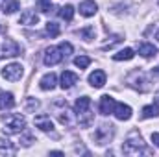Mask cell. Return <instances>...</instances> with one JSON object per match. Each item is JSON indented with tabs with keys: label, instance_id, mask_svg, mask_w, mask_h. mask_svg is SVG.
<instances>
[{
	"label": "cell",
	"instance_id": "obj_1",
	"mask_svg": "<svg viewBox=\"0 0 159 157\" xmlns=\"http://www.w3.org/2000/svg\"><path fill=\"white\" fill-rule=\"evenodd\" d=\"M122 152H124L126 155H141V154H148V148H146V144H144V141H143L141 135L131 133V135L128 137V141L124 142Z\"/></svg>",
	"mask_w": 159,
	"mask_h": 157
},
{
	"label": "cell",
	"instance_id": "obj_2",
	"mask_svg": "<svg viewBox=\"0 0 159 157\" xmlns=\"http://www.w3.org/2000/svg\"><path fill=\"white\" fill-rule=\"evenodd\" d=\"M74 111H76V117H78L80 124L81 126H89L93 122V113H91V98L89 96H81L76 100L74 104Z\"/></svg>",
	"mask_w": 159,
	"mask_h": 157
},
{
	"label": "cell",
	"instance_id": "obj_3",
	"mask_svg": "<svg viewBox=\"0 0 159 157\" xmlns=\"http://www.w3.org/2000/svg\"><path fill=\"white\" fill-rule=\"evenodd\" d=\"M26 128V118L22 115H7L4 118V131L13 135V133H20Z\"/></svg>",
	"mask_w": 159,
	"mask_h": 157
},
{
	"label": "cell",
	"instance_id": "obj_4",
	"mask_svg": "<svg viewBox=\"0 0 159 157\" xmlns=\"http://www.w3.org/2000/svg\"><path fill=\"white\" fill-rule=\"evenodd\" d=\"M113 135H115V126H111V124H102V126L96 128V131H94V141H96V144L104 146V144H107V142L113 139Z\"/></svg>",
	"mask_w": 159,
	"mask_h": 157
},
{
	"label": "cell",
	"instance_id": "obj_5",
	"mask_svg": "<svg viewBox=\"0 0 159 157\" xmlns=\"http://www.w3.org/2000/svg\"><path fill=\"white\" fill-rule=\"evenodd\" d=\"M24 74V67L20 63H9L2 69V76L7 81H19Z\"/></svg>",
	"mask_w": 159,
	"mask_h": 157
},
{
	"label": "cell",
	"instance_id": "obj_6",
	"mask_svg": "<svg viewBox=\"0 0 159 157\" xmlns=\"http://www.w3.org/2000/svg\"><path fill=\"white\" fill-rule=\"evenodd\" d=\"M0 54L6 56V57H15V56L20 54V46L13 39H4L0 43Z\"/></svg>",
	"mask_w": 159,
	"mask_h": 157
},
{
	"label": "cell",
	"instance_id": "obj_7",
	"mask_svg": "<svg viewBox=\"0 0 159 157\" xmlns=\"http://www.w3.org/2000/svg\"><path fill=\"white\" fill-rule=\"evenodd\" d=\"M61 59H63V56H61V52H59L57 46H50V48L44 50V57H43V61H44L46 67H54V65H57Z\"/></svg>",
	"mask_w": 159,
	"mask_h": 157
},
{
	"label": "cell",
	"instance_id": "obj_8",
	"mask_svg": "<svg viewBox=\"0 0 159 157\" xmlns=\"http://www.w3.org/2000/svg\"><path fill=\"white\" fill-rule=\"evenodd\" d=\"M115 98L113 96H109V94H106V96H102L100 98V113L102 115H111L113 113V109H115Z\"/></svg>",
	"mask_w": 159,
	"mask_h": 157
},
{
	"label": "cell",
	"instance_id": "obj_9",
	"mask_svg": "<svg viewBox=\"0 0 159 157\" xmlns=\"http://www.w3.org/2000/svg\"><path fill=\"white\" fill-rule=\"evenodd\" d=\"M106 72L104 70H94V72H91V76H89V83H91V87H94V89H100V87H104L106 85Z\"/></svg>",
	"mask_w": 159,
	"mask_h": 157
},
{
	"label": "cell",
	"instance_id": "obj_10",
	"mask_svg": "<svg viewBox=\"0 0 159 157\" xmlns=\"http://www.w3.org/2000/svg\"><path fill=\"white\" fill-rule=\"evenodd\" d=\"M37 22H39V15L32 9H26L19 19V24H24V26H35Z\"/></svg>",
	"mask_w": 159,
	"mask_h": 157
},
{
	"label": "cell",
	"instance_id": "obj_11",
	"mask_svg": "<svg viewBox=\"0 0 159 157\" xmlns=\"http://www.w3.org/2000/svg\"><path fill=\"white\" fill-rule=\"evenodd\" d=\"M80 15H83V17H93L94 13H96V9H98V6H96V2H93V0H83L81 4H80Z\"/></svg>",
	"mask_w": 159,
	"mask_h": 157
},
{
	"label": "cell",
	"instance_id": "obj_12",
	"mask_svg": "<svg viewBox=\"0 0 159 157\" xmlns=\"http://www.w3.org/2000/svg\"><path fill=\"white\" fill-rule=\"evenodd\" d=\"M113 115L119 118V120H129L131 118V107L126 105V104H115Z\"/></svg>",
	"mask_w": 159,
	"mask_h": 157
},
{
	"label": "cell",
	"instance_id": "obj_13",
	"mask_svg": "<svg viewBox=\"0 0 159 157\" xmlns=\"http://www.w3.org/2000/svg\"><path fill=\"white\" fill-rule=\"evenodd\" d=\"M56 83H57V76L54 74V72H48V74H44L39 81V87L43 91H52L54 87H56Z\"/></svg>",
	"mask_w": 159,
	"mask_h": 157
},
{
	"label": "cell",
	"instance_id": "obj_14",
	"mask_svg": "<svg viewBox=\"0 0 159 157\" xmlns=\"http://www.w3.org/2000/svg\"><path fill=\"white\" fill-rule=\"evenodd\" d=\"M137 48H139V54H141L143 57H146V59L157 56V48H156L154 44H150V43H139Z\"/></svg>",
	"mask_w": 159,
	"mask_h": 157
},
{
	"label": "cell",
	"instance_id": "obj_15",
	"mask_svg": "<svg viewBox=\"0 0 159 157\" xmlns=\"http://www.w3.org/2000/svg\"><path fill=\"white\" fill-rule=\"evenodd\" d=\"M35 126L39 128L41 131H52L54 129V122L50 120L48 115H37L35 117Z\"/></svg>",
	"mask_w": 159,
	"mask_h": 157
},
{
	"label": "cell",
	"instance_id": "obj_16",
	"mask_svg": "<svg viewBox=\"0 0 159 157\" xmlns=\"http://www.w3.org/2000/svg\"><path fill=\"white\" fill-rule=\"evenodd\" d=\"M74 83H78V74H76V72L65 70V72L61 74V87H63V89H70Z\"/></svg>",
	"mask_w": 159,
	"mask_h": 157
},
{
	"label": "cell",
	"instance_id": "obj_17",
	"mask_svg": "<svg viewBox=\"0 0 159 157\" xmlns=\"http://www.w3.org/2000/svg\"><path fill=\"white\" fill-rule=\"evenodd\" d=\"M15 105V98L11 92H0V111L4 109H11Z\"/></svg>",
	"mask_w": 159,
	"mask_h": 157
},
{
	"label": "cell",
	"instance_id": "obj_18",
	"mask_svg": "<svg viewBox=\"0 0 159 157\" xmlns=\"http://www.w3.org/2000/svg\"><path fill=\"white\" fill-rule=\"evenodd\" d=\"M133 56H135L133 48H124V50H120L119 54L113 56V59L115 61H129V59H133Z\"/></svg>",
	"mask_w": 159,
	"mask_h": 157
},
{
	"label": "cell",
	"instance_id": "obj_19",
	"mask_svg": "<svg viewBox=\"0 0 159 157\" xmlns=\"http://www.w3.org/2000/svg\"><path fill=\"white\" fill-rule=\"evenodd\" d=\"M59 17L63 19V20H72V17H74V7L70 6V4H65V6H61L59 7Z\"/></svg>",
	"mask_w": 159,
	"mask_h": 157
},
{
	"label": "cell",
	"instance_id": "obj_20",
	"mask_svg": "<svg viewBox=\"0 0 159 157\" xmlns=\"http://www.w3.org/2000/svg\"><path fill=\"white\" fill-rule=\"evenodd\" d=\"M159 115V107L157 105H144L143 107V118H154Z\"/></svg>",
	"mask_w": 159,
	"mask_h": 157
},
{
	"label": "cell",
	"instance_id": "obj_21",
	"mask_svg": "<svg viewBox=\"0 0 159 157\" xmlns=\"http://www.w3.org/2000/svg\"><path fill=\"white\" fill-rule=\"evenodd\" d=\"M19 7H20V6H19L17 0H9V2H6V4L2 6V11H4L6 15H11V13H15Z\"/></svg>",
	"mask_w": 159,
	"mask_h": 157
},
{
	"label": "cell",
	"instance_id": "obj_22",
	"mask_svg": "<svg viewBox=\"0 0 159 157\" xmlns=\"http://www.w3.org/2000/svg\"><path fill=\"white\" fill-rule=\"evenodd\" d=\"M46 34L54 39V37H57L59 35V24H56V22H52V20H48L46 22Z\"/></svg>",
	"mask_w": 159,
	"mask_h": 157
},
{
	"label": "cell",
	"instance_id": "obj_23",
	"mask_svg": "<svg viewBox=\"0 0 159 157\" xmlns=\"http://www.w3.org/2000/svg\"><path fill=\"white\" fill-rule=\"evenodd\" d=\"M37 7L41 13H50L54 4H52V0H37Z\"/></svg>",
	"mask_w": 159,
	"mask_h": 157
},
{
	"label": "cell",
	"instance_id": "obj_24",
	"mask_svg": "<svg viewBox=\"0 0 159 157\" xmlns=\"http://www.w3.org/2000/svg\"><path fill=\"white\" fill-rule=\"evenodd\" d=\"M74 65H76L78 69H87V67L91 65V57H87V56H78V57L74 59Z\"/></svg>",
	"mask_w": 159,
	"mask_h": 157
},
{
	"label": "cell",
	"instance_id": "obj_25",
	"mask_svg": "<svg viewBox=\"0 0 159 157\" xmlns=\"http://www.w3.org/2000/svg\"><path fill=\"white\" fill-rule=\"evenodd\" d=\"M57 48H59V52H61V56H63V57H69V56L72 54V50H74L70 43H59V46H57Z\"/></svg>",
	"mask_w": 159,
	"mask_h": 157
},
{
	"label": "cell",
	"instance_id": "obj_26",
	"mask_svg": "<svg viewBox=\"0 0 159 157\" xmlns=\"http://www.w3.org/2000/svg\"><path fill=\"white\" fill-rule=\"evenodd\" d=\"M94 34H96V32H94L93 26H87V28H83V30L80 32V35H81L85 41H93L94 39Z\"/></svg>",
	"mask_w": 159,
	"mask_h": 157
},
{
	"label": "cell",
	"instance_id": "obj_27",
	"mask_svg": "<svg viewBox=\"0 0 159 157\" xmlns=\"http://www.w3.org/2000/svg\"><path fill=\"white\" fill-rule=\"evenodd\" d=\"M109 39H111V41H107V43H104V44H102V48H104V50H109V48H113L115 44H119L120 41H122V37H120V35H111Z\"/></svg>",
	"mask_w": 159,
	"mask_h": 157
},
{
	"label": "cell",
	"instance_id": "obj_28",
	"mask_svg": "<svg viewBox=\"0 0 159 157\" xmlns=\"http://www.w3.org/2000/svg\"><path fill=\"white\" fill-rule=\"evenodd\" d=\"M0 154H2V155H15L17 150H15L13 146H9L7 141H6V146H0Z\"/></svg>",
	"mask_w": 159,
	"mask_h": 157
},
{
	"label": "cell",
	"instance_id": "obj_29",
	"mask_svg": "<svg viewBox=\"0 0 159 157\" xmlns=\"http://www.w3.org/2000/svg\"><path fill=\"white\" fill-rule=\"evenodd\" d=\"M20 142H22L24 146H30L32 142H35V139H34V135H32V133H24V135L20 137Z\"/></svg>",
	"mask_w": 159,
	"mask_h": 157
},
{
	"label": "cell",
	"instance_id": "obj_30",
	"mask_svg": "<svg viewBox=\"0 0 159 157\" xmlns=\"http://www.w3.org/2000/svg\"><path fill=\"white\" fill-rule=\"evenodd\" d=\"M39 107V102L37 100H34V98H30L28 100V104H26V111H35Z\"/></svg>",
	"mask_w": 159,
	"mask_h": 157
},
{
	"label": "cell",
	"instance_id": "obj_31",
	"mask_svg": "<svg viewBox=\"0 0 159 157\" xmlns=\"http://www.w3.org/2000/svg\"><path fill=\"white\" fill-rule=\"evenodd\" d=\"M152 142L159 148V133H152Z\"/></svg>",
	"mask_w": 159,
	"mask_h": 157
},
{
	"label": "cell",
	"instance_id": "obj_32",
	"mask_svg": "<svg viewBox=\"0 0 159 157\" xmlns=\"http://www.w3.org/2000/svg\"><path fill=\"white\" fill-rule=\"evenodd\" d=\"M154 104H156V105L159 107V91L156 92V96H154Z\"/></svg>",
	"mask_w": 159,
	"mask_h": 157
},
{
	"label": "cell",
	"instance_id": "obj_33",
	"mask_svg": "<svg viewBox=\"0 0 159 157\" xmlns=\"http://www.w3.org/2000/svg\"><path fill=\"white\" fill-rule=\"evenodd\" d=\"M154 74H156V76H159V67H157V69H154Z\"/></svg>",
	"mask_w": 159,
	"mask_h": 157
},
{
	"label": "cell",
	"instance_id": "obj_34",
	"mask_svg": "<svg viewBox=\"0 0 159 157\" xmlns=\"http://www.w3.org/2000/svg\"><path fill=\"white\" fill-rule=\"evenodd\" d=\"M156 39H157V41H159V30H157V34H156Z\"/></svg>",
	"mask_w": 159,
	"mask_h": 157
},
{
	"label": "cell",
	"instance_id": "obj_35",
	"mask_svg": "<svg viewBox=\"0 0 159 157\" xmlns=\"http://www.w3.org/2000/svg\"><path fill=\"white\" fill-rule=\"evenodd\" d=\"M157 4H159V0H157Z\"/></svg>",
	"mask_w": 159,
	"mask_h": 157
}]
</instances>
